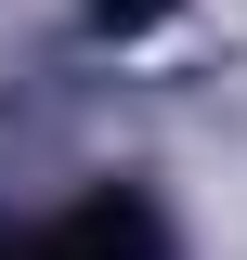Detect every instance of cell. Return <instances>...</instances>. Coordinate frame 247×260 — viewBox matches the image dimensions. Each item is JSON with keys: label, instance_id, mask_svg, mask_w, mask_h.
Here are the masks:
<instances>
[{"label": "cell", "instance_id": "6da1fadb", "mask_svg": "<svg viewBox=\"0 0 247 260\" xmlns=\"http://www.w3.org/2000/svg\"><path fill=\"white\" fill-rule=\"evenodd\" d=\"M91 13H104V26H143V13H156V0H91Z\"/></svg>", "mask_w": 247, "mask_h": 260}]
</instances>
